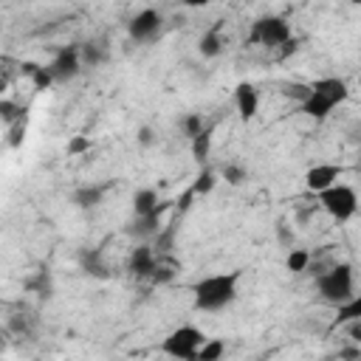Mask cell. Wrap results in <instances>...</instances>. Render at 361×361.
<instances>
[{
    "instance_id": "obj_1",
    "label": "cell",
    "mask_w": 361,
    "mask_h": 361,
    "mask_svg": "<svg viewBox=\"0 0 361 361\" xmlns=\"http://www.w3.org/2000/svg\"><path fill=\"white\" fill-rule=\"evenodd\" d=\"M237 282L240 274L228 271V274H209L203 279L195 282L192 296H195V307L203 313H217L223 307H228L237 299Z\"/></svg>"
},
{
    "instance_id": "obj_2",
    "label": "cell",
    "mask_w": 361,
    "mask_h": 361,
    "mask_svg": "<svg viewBox=\"0 0 361 361\" xmlns=\"http://www.w3.org/2000/svg\"><path fill=\"white\" fill-rule=\"evenodd\" d=\"M347 96H350V87H347L344 79H338V76H322V79L310 82V93H307V99L299 107H302V113L307 118L324 121L341 102H347Z\"/></svg>"
},
{
    "instance_id": "obj_3",
    "label": "cell",
    "mask_w": 361,
    "mask_h": 361,
    "mask_svg": "<svg viewBox=\"0 0 361 361\" xmlns=\"http://www.w3.org/2000/svg\"><path fill=\"white\" fill-rule=\"evenodd\" d=\"M316 290L324 302L330 305H338L344 299H350L355 293V274H353V265L350 262H338L333 265L330 271H322L316 276Z\"/></svg>"
},
{
    "instance_id": "obj_4",
    "label": "cell",
    "mask_w": 361,
    "mask_h": 361,
    "mask_svg": "<svg viewBox=\"0 0 361 361\" xmlns=\"http://www.w3.org/2000/svg\"><path fill=\"white\" fill-rule=\"evenodd\" d=\"M316 197H319V206H322L336 223H347V220H353L355 212H358V195H355V189H353L350 183H338V180H336L333 186L316 192Z\"/></svg>"
},
{
    "instance_id": "obj_5",
    "label": "cell",
    "mask_w": 361,
    "mask_h": 361,
    "mask_svg": "<svg viewBox=\"0 0 361 361\" xmlns=\"http://www.w3.org/2000/svg\"><path fill=\"white\" fill-rule=\"evenodd\" d=\"M206 333L195 324H180L175 330L166 333V338L161 341V353L169 355V358H178V361H195L197 355V347L203 344Z\"/></svg>"
},
{
    "instance_id": "obj_6",
    "label": "cell",
    "mask_w": 361,
    "mask_h": 361,
    "mask_svg": "<svg viewBox=\"0 0 361 361\" xmlns=\"http://www.w3.org/2000/svg\"><path fill=\"white\" fill-rule=\"evenodd\" d=\"M248 39L262 48H279L285 39H290V23L279 14H265V17L254 20Z\"/></svg>"
},
{
    "instance_id": "obj_7",
    "label": "cell",
    "mask_w": 361,
    "mask_h": 361,
    "mask_svg": "<svg viewBox=\"0 0 361 361\" xmlns=\"http://www.w3.org/2000/svg\"><path fill=\"white\" fill-rule=\"evenodd\" d=\"M45 68H48V73H51L54 85H65V82L76 79V76H79V71H82L79 48H73V45H68V48H59V51L54 54V59H51Z\"/></svg>"
},
{
    "instance_id": "obj_8",
    "label": "cell",
    "mask_w": 361,
    "mask_h": 361,
    "mask_svg": "<svg viewBox=\"0 0 361 361\" xmlns=\"http://www.w3.org/2000/svg\"><path fill=\"white\" fill-rule=\"evenodd\" d=\"M161 23H164L161 11H155V8H141V11L127 23V34H130V39H135V42H149L152 37L161 34Z\"/></svg>"
},
{
    "instance_id": "obj_9",
    "label": "cell",
    "mask_w": 361,
    "mask_h": 361,
    "mask_svg": "<svg viewBox=\"0 0 361 361\" xmlns=\"http://www.w3.org/2000/svg\"><path fill=\"white\" fill-rule=\"evenodd\" d=\"M341 164H330V161H324V164H316V166H310L307 172H305V186H307V192H322V189H327V186H333L338 178H341Z\"/></svg>"
},
{
    "instance_id": "obj_10",
    "label": "cell",
    "mask_w": 361,
    "mask_h": 361,
    "mask_svg": "<svg viewBox=\"0 0 361 361\" xmlns=\"http://www.w3.org/2000/svg\"><path fill=\"white\" fill-rule=\"evenodd\" d=\"M234 107H237V116L243 121H248V118H254L259 113V93H257V87L251 82H240L234 87Z\"/></svg>"
},
{
    "instance_id": "obj_11",
    "label": "cell",
    "mask_w": 361,
    "mask_h": 361,
    "mask_svg": "<svg viewBox=\"0 0 361 361\" xmlns=\"http://www.w3.org/2000/svg\"><path fill=\"white\" fill-rule=\"evenodd\" d=\"M164 203H158V192L144 186V189H135L133 195V217H147V214H164Z\"/></svg>"
},
{
    "instance_id": "obj_12",
    "label": "cell",
    "mask_w": 361,
    "mask_h": 361,
    "mask_svg": "<svg viewBox=\"0 0 361 361\" xmlns=\"http://www.w3.org/2000/svg\"><path fill=\"white\" fill-rule=\"evenodd\" d=\"M155 259H158V254H155L152 245H135L130 259H127V271L135 274V276H149L152 268H155Z\"/></svg>"
},
{
    "instance_id": "obj_13",
    "label": "cell",
    "mask_w": 361,
    "mask_h": 361,
    "mask_svg": "<svg viewBox=\"0 0 361 361\" xmlns=\"http://www.w3.org/2000/svg\"><path fill=\"white\" fill-rule=\"evenodd\" d=\"M104 192H107V186H96V183H87V186H79V189H73L71 200H73V206H76V209H93V206H99V203H102Z\"/></svg>"
},
{
    "instance_id": "obj_14",
    "label": "cell",
    "mask_w": 361,
    "mask_h": 361,
    "mask_svg": "<svg viewBox=\"0 0 361 361\" xmlns=\"http://www.w3.org/2000/svg\"><path fill=\"white\" fill-rule=\"evenodd\" d=\"M212 138H214V127L212 124H206L197 135H192L189 141H192V158L203 166L206 161H209V155H212Z\"/></svg>"
},
{
    "instance_id": "obj_15",
    "label": "cell",
    "mask_w": 361,
    "mask_h": 361,
    "mask_svg": "<svg viewBox=\"0 0 361 361\" xmlns=\"http://www.w3.org/2000/svg\"><path fill=\"white\" fill-rule=\"evenodd\" d=\"M353 319H361V296L358 293H353L350 299L336 305V324H347Z\"/></svg>"
},
{
    "instance_id": "obj_16",
    "label": "cell",
    "mask_w": 361,
    "mask_h": 361,
    "mask_svg": "<svg viewBox=\"0 0 361 361\" xmlns=\"http://www.w3.org/2000/svg\"><path fill=\"white\" fill-rule=\"evenodd\" d=\"M197 51H200V56H206V59H212V56H217V54L223 51V37H220V28H217V25L209 28V31L200 37Z\"/></svg>"
},
{
    "instance_id": "obj_17",
    "label": "cell",
    "mask_w": 361,
    "mask_h": 361,
    "mask_svg": "<svg viewBox=\"0 0 361 361\" xmlns=\"http://www.w3.org/2000/svg\"><path fill=\"white\" fill-rule=\"evenodd\" d=\"M226 355V341L223 338H203V344L197 347V355L195 361H220Z\"/></svg>"
},
{
    "instance_id": "obj_18",
    "label": "cell",
    "mask_w": 361,
    "mask_h": 361,
    "mask_svg": "<svg viewBox=\"0 0 361 361\" xmlns=\"http://www.w3.org/2000/svg\"><path fill=\"white\" fill-rule=\"evenodd\" d=\"M217 186V172L214 169H209V166H203L197 175H195V180H192V192H195V197H200V195H209L212 189Z\"/></svg>"
},
{
    "instance_id": "obj_19",
    "label": "cell",
    "mask_w": 361,
    "mask_h": 361,
    "mask_svg": "<svg viewBox=\"0 0 361 361\" xmlns=\"http://www.w3.org/2000/svg\"><path fill=\"white\" fill-rule=\"evenodd\" d=\"M104 56H107V48H104L102 42H85V45L79 48V59H82V62H87L90 68L102 65V62H104Z\"/></svg>"
},
{
    "instance_id": "obj_20",
    "label": "cell",
    "mask_w": 361,
    "mask_h": 361,
    "mask_svg": "<svg viewBox=\"0 0 361 361\" xmlns=\"http://www.w3.org/2000/svg\"><path fill=\"white\" fill-rule=\"evenodd\" d=\"M307 265H310V251H305V248H290V251H288L285 268H288L290 274H302V271H307Z\"/></svg>"
},
{
    "instance_id": "obj_21",
    "label": "cell",
    "mask_w": 361,
    "mask_h": 361,
    "mask_svg": "<svg viewBox=\"0 0 361 361\" xmlns=\"http://www.w3.org/2000/svg\"><path fill=\"white\" fill-rule=\"evenodd\" d=\"M25 73L31 76V85H34L37 90H48V87L54 85V79H51V73H48L45 65H25Z\"/></svg>"
},
{
    "instance_id": "obj_22",
    "label": "cell",
    "mask_w": 361,
    "mask_h": 361,
    "mask_svg": "<svg viewBox=\"0 0 361 361\" xmlns=\"http://www.w3.org/2000/svg\"><path fill=\"white\" fill-rule=\"evenodd\" d=\"M20 118H25V110L11 99H0V121L3 124H14Z\"/></svg>"
},
{
    "instance_id": "obj_23",
    "label": "cell",
    "mask_w": 361,
    "mask_h": 361,
    "mask_svg": "<svg viewBox=\"0 0 361 361\" xmlns=\"http://www.w3.org/2000/svg\"><path fill=\"white\" fill-rule=\"evenodd\" d=\"M220 175H223V180H226V183H231V186H240V183L248 178L245 166H240V164H231V161L220 166Z\"/></svg>"
},
{
    "instance_id": "obj_24",
    "label": "cell",
    "mask_w": 361,
    "mask_h": 361,
    "mask_svg": "<svg viewBox=\"0 0 361 361\" xmlns=\"http://www.w3.org/2000/svg\"><path fill=\"white\" fill-rule=\"evenodd\" d=\"M203 127H206V124H203V116H200V113H186V116L180 118V133H183L186 138L197 135Z\"/></svg>"
},
{
    "instance_id": "obj_25",
    "label": "cell",
    "mask_w": 361,
    "mask_h": 361,
    "mask_svg": "<svg viewBox=\"0 0 361 361\" xmlns=\"http://www.w3.org/2000/svg\"><path fill=\"white\" fill-rule=\"evenodd\" d=\"M23 141H25V118L8 124V144L17 149V147H23Z\"/></svg>"
},
{
    "instance_id": "obj_26",
    "label": "cell",
    "mask_w": 361,
    "mask_h": 361,
    "mask_svg": "<svg viewBox=\"0 0 361 361\" xmlns=\"http://www.w3.org/2000/svg\"><path fill=\"white\" fill-rule=\"evenodd\" d=\"M90 152V138L87 135H73L68 141V155H85Z\"/></svg>"
},
{
    "instance_id": "obj_27",
    "label": "cell",
    "mask_w": 361,
    "mask_h": 361,
    "mask_svg": "<svg viewBox=\"0 0 361 361\" xmlns=\"http://www.w3.org/2000/svg\"><path fill=\"white\" fill-rule=\"evenodd\" d=\"M307 93H310V85H305V82H293V85L285 87V96H288V99H296L299 104L307 99Z\"/></svg>"
},
{
    "instance_id": "obj_28",
    "label": "cell",
    "mask_w": 361,
    "mask_h": 361,
    "mask_svg": "<svg viewBox=\"0 0 361 361\" xmlns=\"http://www.w3.org/2000/svg\"><path fill=\"white\" fill-rule=\"evenodd\" d=\"M192 200H195V192H192V189H186V192H183V197H178V206H175V209H178V212H186V209L192 206Z\"/></svg>"
},
{
    "instance_id": "obj_29",
    "label": "cell",
    "mask_w": 361,
    "mask_h": 361,
    "mask_svg": "<svg viewBox=\"0 0 361 361\" xmlns=\"http://www.w3.org/2000/svg\"><path fill=\"white\" fill-rule=\"evenodd\" d=\"M138 141H141L144 147H149V144H152V130H149V127H141V130H138Z\"/></svg>"
},
{
    "instance_id": "obj_30",
    "label": "cell",
    "mask_w": 361,
    "mask_h": 361,
    "mask_svg": "<svg viewBox=\"0 0 361 361\" xmlns=\"http://www.w3.org/2000/svg\"><path fill=\"white\" fill-rule=\"evenodd\" d=\"M186 8H206L209 3H214V0H180Z\"/></svg>"
},
{
    "instance_id": "obj_31",
    "label": "cell",
    "mask_w": 361,
    "mask_h": 361,
    "mask_svg": "<svg viewBox=\"0 0 361 361\" xmlns=\"http://www.w3.org/2000/svg\"><path fill=\"white\" fill-rule=\"evenodd\" d=\"M3 90H6V79H0V93H3Z\"/></svg>"
},
{
    "instance_id": "obj_32",
    "label": "cell",
    "mask_w": 361,
    "mask_h": 361,
    "mask_svg": "<svg viewBox=\"0 0 361 361\" xmlns=\"http://www.w3.org/2000/svg\"><path fill=\"white\" fill-rule=\"evenodd\" d=\"M350 3H353V6H358V3H361V0H350Z\"/></svg>"
}]
</instances>
